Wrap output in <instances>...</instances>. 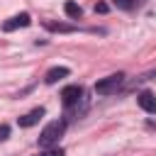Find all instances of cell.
Masks as SVG:
<instances>
[{
    "instance_id": "9",
    "label": "cell",
    "mask_w": 156,
    "mask_h": 156,
    "mask_svg": "<svg viewBox=\"0 0 156 156\" xmlns=\"http://www.w3.org/2000/svg\"><path fill=\"white\" fill-rule=\"evenodd\" d=\"M44 27L49 29V32H76V27L73 24H61V22H44Z\"/></svg>"
},
{
    "instance_id": "1",
    "label": "cell",
    "mask_w": 156,
    "mask_h": 156,
    "mask_svg": "<svg viewBox=\"0 0 156 156\" xmlns=\"http://www.w3.org/2000/svg\"><path fill=\"white\" fill-rule=\"evenodd\" d=\"M63 132H66V122H63V119H54V122H49V124L41 129V134H39V146H41V149L56 146L58 139L63 136Z\"/></svg>"
},
{
    "instance_id": "6",
    "label": "cell",
    "mask_w": 156,
    "mask_h": 156,
    "mask_svg": "<svg viewBox=\"0 0 156 156\" xmlns=\"http://www.w3.org/2000/svg\"><path fill=\"white\" fill-rule=\"evenodd\" d=\"M41 117H44V107H34L32 112H27V115L17 117V124H20V127H34Z\"/></svg>"
},
{
    "instance_id": "11",
    "label": "cell",
    "mask_w": 156,
    "mask_h": 156,
    "mask_svg": "<svg viewBox=\"0 0 156 156\" xmlns=\"http://www.w3.org/2000/svg\"><path fill=\"white\" fill-rule=\"evenodd\" d=\"M7 136H10V127L7 124H0V141H5Z\"/></svg>"
},
{
    "instance_id": "7",
    "label": "cell",
    "mask_w": 156,
    "mask_h": 156,
    "mask_svg": "<svg viewBox=\"0 0 156 156\" xmlns=\"http://www.w3.org/2000/svg\"><path fill=\"white\" fill-rule=\"evenodd\" d=\"M68 73H71V71H68L66 66H54V68H49V71H46V76H44V80H46L49 85H54V83H58L61 78H66Z\"/></svg>"
},
{
    "instance_id": "2",
    "label": "cell",
    "mask_w": 156,
    "mask_h": 156,
    "mask_svg": "<svg viewBox=\"0 0 156 156\" xmlns=\"http://www.w3.org/2000/svg\"><path fill=\"white\" fill-rule=\"evenodd\" d=\"M122 83H124V73H112V76H107V78H102V80L95 83V93H100V95L117 93L122 88Z\"/></svg>"
},
{
    "instance_id": "12",
    "label": "cell",
    "mask_w": 156,
    "mask_h": 156,
    "mask_svg": "<svg viewBox=\"0 0 156 156\" xmlns=\"http://www.w3.org/2000/svg\"><path fill=\"white\" fill-rule=\"evenodd\" d=\"M95 12H107V5H105V2H98V5H95Z\"/></svg>"
},
{
    "instance_id": "5",
    "label": "cell",
    "mask_w": 156,
    "mask_h": 156,
    "mask_svg": "<svg viewBox=\"0 0 156 156\" xmlns=\"http://www.w3.org/2000/svg\"><path fill=\"white\" fill-rule=\"evenodd\" d=\"M29 24H32V17H29L27 12H20V15L10 17V20L2 24V32H12V29H17V27H29Z\"/></svg>"
},
{
    "instance_id": "10",
    "label": "cell",
    "mask_w": 156,
    "mask_h": 156,
    "mask_svg": "<svg viewBox=\"0 0 156 156\" xmlns=\"http://www.w3.org/2000/svg\"><path fill=\"white\" fill-rule=\"evenodd\" d=\"M37 156H66V151H63V149H58V146H49V149L39 151Z\"/></svg>"
},
{
    "instance_id": "13",
    "label": "cell",
    "mask_w": 156,
    "mask_h": 156,
    "mask_svg": "<svg viewBox=\"0 0 156 156\" xmlns=\"http://www.w3.org/2000/svg\"><path fill=\"white\" fill-rule=\"evenodd\" d=\"M117 7H129V0H112Z\"/></svg>"
},
{
    "instance_id": "4",
    "label": "cell",
    "mask_w": 156,
    "mask_h": 156,
    "mask_svg": "<svg viewBox=\"0 0 156 156\" xmlns=\"http://www.w3.org/2000/svg\"><path fill=\"white\" fill-rule=\"evenodd\" d=\"M136 102H139V107H141L144 112L156 115V95H154L151 90H141V93L136 95Z\"/></svg>"
},
{
    "instance_id": "8",
    "label": "cell",
    "mask_w": 156,
    "mask_h": 156,
    "mask_svg": "<svg viewBox=\"0 0 156 156\" xmlns=\"http://www.w3.org/2000/svg\"><path fill=\"white\" fill-rule=\"evenodd\" d=\"M63 12H66L71 20H80V17H83V10H80V5H76L73 0H68V2L63 5Z\"/></svg>"
},
{
    "instance_id": "3",
    "label": "cell",
    "mask_w": 156,
    "mask_h": 156,
    "mask_svg": "<svg viewBox=\"0 0 156 156\" xmlns=\"http://www.w3.org/2000/svg\"><path fill=\"white\" fill-rule=\"evenodd\" d=\"M80 98H83V88H80V85H66V88L61 90V100H63V105H66V107L78 105V102H80Z\"/></svg>"
}]
</instances>
